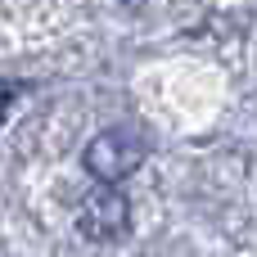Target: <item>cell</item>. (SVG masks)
I'll return each mask as SVG.
<instances>
[{"label": "cell", "instance_id": "cell-1", "mask_svg": "<svg viewBox=\"0 0 257 257\" xmlns=\"http://www.w3.org/2000/svg\"><path fill=\"white\" fill-rule=\"evenodd\" d=\"M81 163H86V172H90L95 181L117 185V181H126V176L145 163V140H140L136 131H126V126H113V131H104V136H95V140L86 145Z\"/></svg>", "mask_w": 257, "mask_h": 257}, {"label": "cell", "instance_id": "cell-2", "mask_svg": "<svg viewBox=\"0 0 257 257\" xmlns=\"http://www.w3.org/2000/svg\"><path fill=\"white\" fill-rule=\"evenodd\" d=\"M77 226H81L86 239H122L126 226H131V203H126V194H122L117 185H104V181H99V190L86 194V203H81V212H77Z\"/></svg>", "mask_w": 257, "mask_h": 257}, {"label": "cell", "instance_id": "cell-3", "mask_svg": "<svg viewBox=\"0 0 257 257\" xmlns=\"http://www.w3.org/2000/svg\"><path fill=\"white\" fill-rule=\"evenodd\" d=\"M122 5H145V0H122Z\"/></svg>", "mask_w": 257, "mask_h": 257}]
</instances>
